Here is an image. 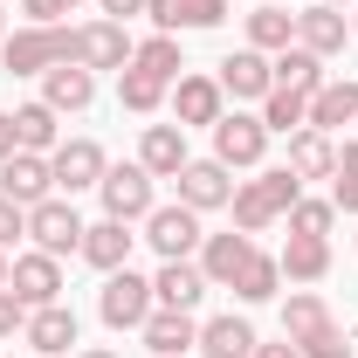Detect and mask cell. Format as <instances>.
<instances>
[{
	"label": "cell",
	"mask_w": 358,
	"mask_h": 358,
	"mask_svg": "<svg viewBox=\"0 0 358 358\" xmlns=\"http://www.w3.org/2000/svg\"><path fill=\"white\" fill-rule=\"evenodd\" d=\"M55 62H76V28H62V21H28V28L0 35V69H7V76H48Z\"/></svg>",
	"instance_id": "cell-1"
},
{
	"label": "cell",
	"mask_w": 358,
	"mask_h": 358,
	"mask_svg": "<svg viewBox=\"0 0 358 358\" xmlns=\"http://www.w3.org/2000/svg\"><path fill=\"white\" fill-rule=\"evenodd\" d=\"M296 200H303V179L289 173V166H268L262 179H241L227 207H234V227H241V234H268Z\"/></svg>",
	"instance_id": "cell-2"
},
{
	"label": "cell",
	"mask_w": 358,
	"mask_h": 358,
	"mask_svg": "<svg viewBox=\"0 0 358 358\" xmlns=\"http://www.w3.org/2000/svg\"><path fill=\"white\" fill-rule=\"evenodd\" d=\"M152 310H159V296H152V275H138L131 262L103 275V296H96V317H103L110 331H145V317H152Z\"/></svg>",
	"instance_id": "cell-3"
},
{
	"label": "cell",
	"mask_w": 358,
	"mask_h": 358,
	"mask_svg": "<svg viewBox=\"0 0 358 358\" xmlns=\"http://www.w3.org/2000/svg\"><path fill=\"white\" fill-rule=\"evenodd\" d=\"M83 227L90 221L69 207V193H48L42 207H28V241H35L42 255H55V262H62V255H83Z\"/></svg>",
	"instance_id": "cell-4"
},
{
	"label": "cell",
	"mask_w": 358,
	"mask_h": 358,
	"mask_svg": "<svg viewBox=\"0 0 358 358\" xmlns=\"http://www.w3.org/2000/svg\"><path fill=\"white\" fill-rule=\"evenodd\" d=\"M96 200H103V221H145V214H152V207H159V200H152V173H145V166H110V173L96 179Z\"/></svg>",
	"instance_id": "cell-5"
},
{
	"label": "cell",
	"mask_w": 358,
	"mask_h": 358,
	"mask_svg": "<svg viewBox=\"0 0 358 358\" xmlns=\"http://www.w3.org/2000/svg\"><path fill=\"white\" fill-rule=\"evenodd\" d=\"M145 241L159 248V262H193L207 234H200V214L186 200H173V207H152L145 214Z\"/></svg>",
	"instance_id": "cell-6"
},
{
	"label": "cell",
	"mask_w": 358,
	"mask_h": 358,
	"mask_svg": "<svg viewBox=\"0 0 358 358\" xmlns=\"http://www.w3.org/2000/svg\"><path fill=\"white\" fill-rule=\"evenodd\" d=\"M268 138H275V131H268L255 110H227L221 124H214V159H221L227 173H248V166H262Z\"/></svg>",
	"instance_id": "cell-7"
},
{
	"label": "cell",
	"mask_w": 358,
	"mask_h": 358,
	"mask_svg": "<svg viewBox=\"0 0 358 358\" xmlns=\"http://www.w3.org/2000/svg\"><path fill=\"white\" fill-rule=\"evenodd\" d=\"M48 173H55V193H90L96 179L110 173V159H103L96 138H62V145L48 152Z\"/></svg>",
	"instance_id": "cell-8"
},
{
	"label": "cell",
	"mask_w": 358,
	"mask_h": 358,
	"mask_svg": "<svg viewBox=\"0 0 358 358\" xmlns=\"http://www.w3.org/2000/svg\"><path fill=\"white\" fill-rule=\"evenodd\" d=\"M131 55H138V42H131L124 21H83L76 28V62H83L90 76L96 69H131Z\"/></svg>",
	"instance_id": "cell-9"
},
{
	"label": "cell",
	"mask_w": 358,
	"mask_h": 358,
	"mask_svg": "<svg viewBox=\"0 0 358 358\" xmlns=\"http://www.w3.org/2000/svg\"><path fill=\"white\" fill-rule=\"evenodd\" d=\"M7 289H14L28 310L62 303V262H55V255H42V248H28V255H14V268H7Z\"/></svg>",
	"instance_id": "cell-10"
},
{
	"label": "cell",
	"mask_w": 358,
	"mask_h": 358,
	"mask_svg": "<svg viewBox=\"0 0 358 358\" xmlns=\"http://www.w3.org/2000/svg\"><path fill=\"white\" fill-rule=\"evenodd\" d=\"M173 117H179V131H193V124H221L227 117V90H221V76H179L173 83Z\"/></svg>",
	"instance_id": "cell-11"
},
{
	"label": "cell",
	"mask_w": 358,
	"mask_h": 358,
	"mask_svg": "<svg viewBox=\"0 0 358 358\" xmlns=\"http://www.w3.org/2000/svg\"><path fill=\"white\" fill-rule=\"evenodd\" d=\"M221 90L234 96V103H262L268 90H275V55H262V48H234L221 62Z\"/></svg>",
	"instance_id": "cell-12"
},
{
	"label": "cell",
	"mask_w": 358,
	"mask_h": 358,
	"mask_svg": "<svg viewBox=\"0 0 358 358\" xmlns=\"http://www.w3.org/2000/svg\"><path fill=\"white\" fill-rule=\"evenodd\" d=\"M179 200L193 207V214H214V207H227L234 200V179H227L221 159H186L179 166Z\"/></svg>",
	"instance_id": "cell-13"
},
{
	"label": "cell",
	"mask_w": 358,
	"mask_h": 358,
	"mask_svg": "<svg viewBox=\"0 0 358 358\" xmlns=\"http://www.w3.org/2000/svg\"><path fill=\"white\" fill-rule=\"evenodd\" d=\"M0 193H7L14 207H42L48 193H55L48 159H42V152H14V159H0Z\"/></svg>",
	"instance_id": "cell-14"
},
{
	"label": "cell",
	"mask_w": 358,
	"mask_h": 358,
	"mask_svg": "<svg viewBox=\"0 0 358 358\" xmlns=\"http://www.w3.org/2000/svg\"><path fill=\"white\" fill-rule=\"evenodd\" d=\"M145 14L159 35H200V28L227 21V0H145Z\"/></svg>",
	"instance_id": "cell-15"
},
{
	"label": "cell",
	"mask_w": 358,
	"mask_h": 358,
	"mask_svg": "<svg viewBox=\"0 0 358 358\" xmlns=\"http://www.w3.org/2000/svg\"><path fill=\"white\" fill-rule=\"evenodd\" d=\"M345 35H352V21H345V7H303L296 14V48H310L317 62H331V55H345Z\"/></svg>",
	"instance_id": "cell-16"
},
{
	"label": "cell",
	"mask_w": 358,
	"mask_h": 358,
	"mask_svg": "<svg viewBox=\"0 0 358 358\" xmlns=\"http://www.w3.org/2000/svg\"><path fill=\"white\" fill-rule=\"evenodd\" d=\"M207 289H214V282H207V268H200V262H159V275H152L159 310H200Z\"/></svg>",
	"instance_id": "cell-17"
},
{
	"label": "cell",
	"mask_w": 358,
	"mask_h": 358,
	"mask_svg": "<svg viewBox=\"0 0 358 358\" xmlns=\"http://www.w3.org/2000/svg\"><path fill=\"white\" fill-rule=\"evenodd\" d=\"M248 255H255V234H241V227H234V234H207L193 262L207 268V282H214V289H234V275H241Z\"/></svg>",
	"instance_id": "cell-18"
},
{
	"label": "cell",
	"mask_w": 358,
	"mask_h": 358,
	"mask_svg": "<svg viewBox=\"0 0 358 358\" xmlns=\"http://www.w3.org/2000/svg\"><path fill=\"white\" fill-rule=\"evenodd\" d=\"M90 96H96V76H90L83 62H55L42 76V103L55 110V117H76V110H90Z\"/></svg>",
	"instance_id": "cell-19"
},
{
	"label": "cell",
	"mask_w": 358,
	"mask_h": 358,
	"mask_svg": "<svg viewBox=\"0 0 358 358\" xmlns=\"http://www.w3.org/2000/svg\"><path fill=\"white\" fill-rule=\"evenodd\" d=\"M138 338H145L152 358H186L193 345H200V324H193V310H152Z\"/></svg>",
	"instance_id": "cell-20"
},
{
	"label": "cell",
	"mask_w": 358,
	"mask_h": 358,
	"mask_svg": "<svg viewBox=\"0 0 358 358\" xmlns=\"http://www.w3.org/2000/svg\"><path fill=\"white\" fill-rule=\"evenodd\" d=\"M193 152H186V131L179 124H145V138H138V166L152 179H179V166H186Z\"/></svg>",
	"instance_id": "cell-21"
},
{
	"label": "cell",
	"mask_w": 358,
	"mask_h": 358,
	"mask_svg": "<svg viewBox=\"0 0 358 358\" xmlns=\"http://www.w3.org/2000/svg\"><path fill=\"white\" fill-rule=\"evenodd\" d=\"M21 338L35 345V358H62L76 345V310L69 303H42V310H28V331Z\"/></svg>",
	"instance_id": "cell-22"
},
{
	"label": "cell",
	"mask_w": 358,
	"mask_h": 358,
	"mask_svg": "<svg viewBox=\"0 0 358 358\" xmlns=\"http://www.w3.org/2000/svg\"><path fill=\"white\" fill-rule=\"evenodd\" d=\"M358 124V76H331L310 96V131H345Z\"/></svg>",
	"instance_id": "cell-23"
},
{
	"label": "cell",
	"mask_w": 358,
	"mask_h": 358,
	"mask_svg": "<svg viewBox=\"0 0 358 358\" xmlns=\"http://www.w3.org/2000/svg\"><path fill=\"white\" fill-rule=\"evenodd\" d=\"M131 241H138V234H131L124 221H90V227H83V262L110 275V268L131 262Z\"/></svg>",
	"instance_id": "cell-24"
},
{
	"label": "cell",
	"mask_w": 358,
	"mask_h": 358,
	"mask_svg": "<svg viewBox=\"0 0 358 358\" xmlns=\"http://www.w3.org/2000/svg\"><path fill=\"white\" fill-rule=\"evenodd\" d=\"M255 352V324H248V317H207V324H200V358H248Z\"/></svg>",
	"instance_id": "cell-25"
},
{
	"label": "cell",
	"mask_w": 358,
	"mask_h": 358,
	"mask_svg": "<svg viewBox=\"0 0 358 358\" xmlns=\"http://www.w3.org/2000/svg\"><path fill=\"white\" fill-rule=\"evenodd\" d=\"M289 173L296 179H331L338 173V145H331V131H289Z\"/></svg>",
	"instance_id": "cell-26"
},
{
	"label": "cell",
	"mask_w": 358,
	"mask_h": 358,
	"mask_svg": "<svg viewBox=\"0 0 358 358\" xmlns=\"http://www.w3.org/2000/svg\"><path fill=\"white\" fill-rule=\"evenodd\" d=\"M248 48H262V55L296 48V14H289V7H275V0H262V7L248 14Z\"/></svg>",
	"instance_id": "cell-27"
},
{
	"label": "cell",
	"mask_w": 358,
	"mask_h": 358,
	"mask_svg": "<svg viewBox=\"0 0 358 358\" xmlns=\"http://www.w3.org/2000/svg\"><path fill=\"white\" fill-rule=\"evenodd\" d=\"M289 282H324L331 275V241H317V234H289V248L275 255Z\"/></svg>",
	"instance_id": "cell-28"
},
{
	"label": "cell",
	"mask_w": 358,
	"mask_h": 358,
	"mask_svg": "<svg viewBox=\"0 0 358 358\" xmlns=\"http://www.w3.org/2000/svg\"><path fill=\"white\" fill-rule=\"evenodd\" d=\"M14 138H21V152H42V159H48V152L62 145V117L35 96V103H21V110H14Z\"/></svg>",
	"instance_id": "cell-29"
},
{
	"label": "cell",
	"mask_w": 358,
	"mask_h": 358,
	"mask_svg": "<svg viewBox=\"0 0 358 358\" xmlns=\"http://www.w3.org/2000/svg\"><path fill=\"white\" fill-rule=\"evenodd\" d=\"M324 324H338V317H331V303H324L317 289H296V296L282 303V338H289V345H303V338H317Z\"/></svg>",
	"instance_id": "cell-30"
},
{
	"label": "cell",
	"mask_w": 358,
	"mask_h": 358,
	"mask_svg": "<svg viewBox=\"0 0 358 358\" xmlns=\"http://www.w3.org/2000/svg\"><path fill=\"white\" fill-rule=\"evenodd\" d=\"M275 289H282V262L255 248V255L241 262V275H234V296H241V303H268Z\"/></svg>",
	"instance_id": "cell-31"
},
{
	"label": "cell",
	"mask_w": 358,
	"mask_h": 358,
	"mask_svg": "<svg viewBox=\"0 0 358 358\" xmlns=\"http://www.w3.org/2000/svg\"><path fill=\"white\" fill-rule=\"evenodd\" d=\"M131 69L159 76V83H179V76H186V55H179V35H152V42H138Z\"/></svg>",
	"instance_id": "cell-32"
},
{
	"label": "cell",
	"mask_w": 358,
	"mask_h": 358,
	"mask_svg": "<svg viewBox=\"0 0 358 358\" xmlns=\"http://www.w3.org/2000/svg\"><path fill=\"white\" fill-rule=\"evenodd\" d=\"M275 83H282V90H303V96H317L331 76H324V62H317L310 48H282V55H275Z\"/></svg>",
	"instance_id": "cell-33"
},
{
	"label": "cell",
	"mask_w": 358,
	"mask_h": 358,
	"mask_svg": "<svg viewBox=\"0 0 358 358\" xmlns=\"http://www.w3.org/2000/svg\"><path fill=\"white\" fill-rule=\"evenodd\" d=\"M166 90L173 83H159V76H145V69H117V103H124L131 117H152V110L166 103Z\"/></svg>",
	"instance_id": "cell-34"
},
{
	"label": "cell",
	"mask_w": 358,
	"mask_h": 358,
	"mask_svg": "<svg viewBox=\"0 0 358 358\" xmlns=\"http://www.w3.org/2000/svg\"><path fill=\"white\" fill-rule=\"evenodd\" d=\"M262 124H268V131H303V124H310V96L275 83V90L262 96Z\"/></svg>",
	"instance_id": "cell-35"
},
{
	"label": "cell",
	"mask_w": 358,
	"mask_h": 358,
	"mask_svg": "<svg viewBox=\"0 0 358 358\" xmlns=\"http://www.w3.org/2000/svg\"><path fill=\"white\" fill-rule=\"evenodd\" d=\"M331 207H338V214H358V138L338 152V173H331Z\"/></svg>",
	"instance_id": "cell-36"
},
{
	"label": "cell",
	"mask_w": 358,
	"mask_h": 358,
	"mask_svg": "<svg viewBox=\"0 0 358 358\" xmlns=\"http://www.w3.org/2000/svg\"><path fill=\"white\" fill-rule=\"evenodd\" d=\"M282 221H289V234H317V241H331V221H338V207H331V200H296Z\"/></svg>",
	"instance_id": "cell-37"
},
{
	"label": "cell",
	"mask_w": 358,
	"mask_h": 358,
	"mask_svg": "<svg viewBox=\"0 0 358 358\" xmlns=\"http://www.w3.org/2000/svg\"><path fill=\"white\" fill-rule=\"evenodd\" d=\"M296 352H303V358H352V338H345L338 324H324V331H317V338H303Z\"/></svg>",
	"instance_id": "cell-38"
},
{
	"label": "cell",
	"mask_w": 358,
	"mask_h": 358,
	"mask_svg": "<svg viewBox=\"0 0 358 358\" xmlns=\"http://www.w3.org/2000/svg\"><path fill=\"white\" fill-rule=\"evenodd\" d=\"M21 234H28V207H14V200L0 193V248H14Z\"/></svg>",
	"instance_id": "cell-39"
},
{
	"label": "cell",
	"mask_w": 358,
	"mask_h": 358,
	"mask_svg": "<svg viewBox=\"0 0 358 358\" xmlns=\"http://www.w3.org/2000/svg\"><path fill=\"white\" fill-rule=\"evenodd\" d=\"M14 331H28V303L14 289H0V338H14Z\"/></svg>",
	"instance_id": "cell-40"
},
{
	"label": "cell",
	"mask_w": 358,
	"mask_h": 358,
	"mask_svg": "<svg viewBox=\"0 0 358 358\" xmlns=\"http://www.w3.org/2000/svg\"><path fill=\"white\" fill-rule=\"evenodd\" d=\"M69 7H83V0H21V14H28V21H62Z\"/></svg>",
	"instance_id": "cell-41"
},
{
	"label": "cell",
	"mask_w": 358,
	"mask_h": 358,
	"mask_svg": "<svg viewBox=\"0 0 358 358\" xmlns=\"http://www.w3.org/2000/svg\"><path fill=\"white\" fill-rule=\"evenodd\" d=\"M103 7V21H131V14H145V0H96Z\"/></svg>",
	"instance_id": "cell-42"
},
{
	"label": "cell",
	"mask_w": 358,
	"mask_h": 358,
	"mask_svg": "<svg viewBox=\"0 0 358 358\" xmlns=\"http://www.w3.org/2000/svg\"><path fill=\"white\" fill-rule=\"evenodd\" d=\"M21 152V138H14V110H0V159H14Z\"/></svg>",
	"instance_id": "cell-43"
},
{
	"label": "cell",
	"mask_w": 358,
	"mask_h": 358,
	"mask_svg": "<svg viewBox=\"0 0 358 358\" xmlns=\"http://www.w3.org/2000/svg\"><path fill=\"white\" fill-rule=\"evenodd\" d=\"M255 358H303V352H296L289 338H282V345H262V338H255Z\"/></svg>",
	"instance_id": "cell-44"
},
{
	"label": "cell",
	"mask_w": 358,
	"mask_h": 358,
	"mask_svg": "<svg viewBox=\"0 0 358 358\" xmlns=\"http://www.w3.org/2000/svg\"><path fill=\"white\" fill-rule=\"evenodd\" d=\"M76 358H117V352H110V345H83Z\"/></svg>",
	"instance_id": "cell-45"
},
{
	"label": "cell",
	"mask_w": 358,
	"mask_h": 358,
	"mask_svg": "<svg viewBox=\"0 0 358 358\" xmlns=\"http://www.w3.org/2000/svg\"><path fill=\"white\" fill-rule=\"evenodd\" d=\"M7 268H14V262H7V248H0V289H7Z\"/></svg>",
	"instance_id": "cell-46"
},
{
	"label": "cell",
	"mask_w": 358,
	"mask_h": 358,
	"mask_svg": "<svg viewBox=\"0 0 358 358\" xmlns=\"http://www.w3.org/2000/svg\"><path fill=\"white\" fill-rule=\"evenodd\" d=\"M324 7H358V0H324Z\"/></svg>",
	"instance_id": "cell-47"
},
{
	"label": "cell",
	"mask_w": 358,
	"mask_h": 358,
	"mask_svg": "<svg viewBox=\"0 0 358 358\" xmlns=\"http://www.w3.org/2000/svg\"><path fill=\"white\" fill-rule=\"evenodd\" d=\"M352 35H358V7H352Z\"/></svg>",
	"instance_id": "cell-48"
},
{
	"label": "cell",
	"mask_w": 358,
	"mask_h": 358,
	"mask_svg": "<svg viewBox=\"0 0 358 358\" xmlns=\"http://www.w3.org/2000/svg\"><path fill=\"white\" fill-rule=\"evenodd\" d=\"M0 28H7V14H0Z\"/></svg>",
	"instance_id": "cell-49"
},
{
	"label": "cell",
	"mask_w": 358,
	"mask_h": 358,
	"mask_svg": "<svg viewBox=\"0 0 358 358\" xmlns=\"http://www.w3.org/2000/svg\"><path fill=\"white\" fill-rule=\"evenodd\" d=\"M255 7H262V0H255Z\"/></svg>",
	"instance_id": "cell-50"
},
{
	"label": "cell",
	"mask_w": 358,
	"mask_h": 358,
	"mask_svg": "<svg viewBox=\"0 0 358 358\" xmlns=\"http://www.w3.org/2000/svg\"><path fill=\"white\" fill-rule=\"evenodd\" d=\"M248 358H255V352H248Z\"/></svg>",
	"instance_id": "cell-51"
}]
</instances>
